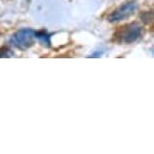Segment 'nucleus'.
<instances>
[{
  "mask_svg": "<svg viewBox=\"0 0 154 154\" xmlns=\"http://www.w3.org/2000/svg\"><path fill=\"white\" fill-rule=\"evenodd\" d=\"M141 33L142 28L140 25L135 24V23L131 24L125 29L124 33L122 34V42L125 43H132L141 36Z\"/></svg>",
  "mask_w": 154,
  "mask_h": 154,
  "instance_id": "3",
  "label": "nucleus"
},
{
  "mask_svg": "<svg viewBox=\"0 0 154 154\" xmlns=\"http://www.w3.org/2000/svg\"><path fill=\"white\" fill-rule=\"evenodd\" d=\"M34 35L42 43H45L46 45H49V43H51V34L46 33L45 31H35Z\"/></svg>",
  "mask_w": 154,
  "mask_h": 154,
  "instance_id": "4",
  "label": "nucleus"
},
{
  "mask_svg": "<svg viewBox=\"0 0 154 154\" xmlns=\"http://www.w3.org/2000/svg\"><path fill=\"white\" fill-rule=\"evenodd\" d=\"M136 9H137V3H136V1H134V0L128 1L126 3L122 4L121 6H119L116 10L113 11L109 15L108 20L112 23L122 21V20L131 16L135 12Z\"/></svg>",
  "mask_w": 154,
  "mask_h": 154,
  "instance_id": "2",
  "label": "nucleus"
},
{
  "mask_svg": "<svg viewBox=\"0 0 154 154\" xmlns=\"http://www.w3.org/2000/svg\"><path fill=\"white\" fill-rule=\"evenodd\" d=\"M103 54H104L103 51H96L92 54H90L89 57H100L103 56Z\"/></svg>",
  "mask_w": 154,
  "mask_h": 154,
  "instance_id": "5",
  "label": "nucleus"
},
{
  "mask_svg": "<svg viewBox=\"0 0 154 154\" xmlns=\"http://www.w3.org/2000/svg\"><path fill=\"white\" fill-rule=\"evenodd\" d=\"M35 31L31 28H22L16 31L10 37V43L16 48L27 49L33 45L34 38H35Z\"/></svg>",
  "mask_w": 154,
  "mask_h": 154,
  "instance_id": "1",
  "label": "nucleus"
}]
</instances>
